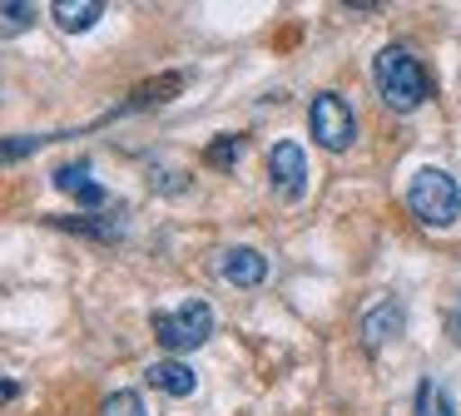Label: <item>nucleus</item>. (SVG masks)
<instances>
[{"label":"nucleus","instance_id":"obj_1","mask_svg":"<svg viewBox=\"0 0 461 416\" xmlns=\"http://www.w3.org/2000/svg\"><path fill=\"white\" fill-rule=\"evenodd\" d=\"M372 85H377V95L387 99L397 114L421 109V104H427V95H431L427 69H421V59L411 55L407 45H382L377 50V59H372Z\"/></svg>","mask_w":461,"mask_h":416},{"label":"nucleus","instance_id":"obj_2","mask_svg":"<svg viewBox=\"0 0 461 416\" xmlns=\"http://www.w3.org/2000/svg\"><path fill=\"white\" fill-rule=\"evenodd\" d=\"M407 208L417 213V223L427 228H451L461 213V188L447 168H417V178L407 184Z\"/></svg>","mask_w":461,"mask_h":416},{"label":"nucleus","instance_id":"obj_3","mask_svg":"<svg viewBox=\"0 0 461 416\" xmlns=\"http://www.w3.org/2000/svg\"><path fill=\"white\" fill-rule=\"evenodd\" d=\"M209 332H213V307L203 297H189L184 307L154 317V342L164 352H194V347L209 342Z\"/></svg>","mask_w":461,"mask_h":416},{"label":"nucleus","instance_id":"obj_4","mask_svg":"<svg viewBox=\"0 0 461 416\" xmlns=\"http://www.w3.org/2000/svg\"><path fill=\"white\" fill-rule=\"evenodd\" d=\"M308 124H312V139H318L328 154H342V149L357 139V119H352L348 99L332 95V89H322V95H312L308 104Z\"/></svg>","mask_w":461,"mask_h":416},{"label":"nucleus","instance_id":"obj_5","mask_svg":"<svg viewBox=\"0 0 461 416\" xmlns=\"http://www.w3.org/2000/svg\"><path fill=\"white\" fill-rule=\"evenodd\" d=\"M268 178H273V188H278L283 198H303L308 194V154H303L298 144H273V154H268Z\"/></svg>","mask_w":461,"mask_h":416},{"label":"nucleus","instance_id":"obj_6","mask_svg":"<svg viewBox=\"0 0 461 416\" xmlns=\"http://www.w3.org/2000/svg\"><path fill=\"white\" fill-rule=\"evenodd\" d=\"M219 277H229V283H239V287H258L263 277H268V258H263L258 248H223Z\"/></svg>","mask_w":461,"mask_h":416},{"label":"nucleus","instance_id":"obj_7","mask_svg":"<svg viewBox=\"0 0 461 416\" xmlns=\"http://www.w3.org/2000/svg\"><path fill=\"white\" fill-rule=\"evenodd\" d=\"M402 327H407V312H402V303H377L367 317H362V347H367V352H377V347L397 342Z\"/></svg>","mask_w":461,"mask_h":416},{"label":"nucleus","instance_id":"obj_8","mask_svg":"<svg viewBox=\"0 0 461 416\" xmlns=\"http://www.w3.org/2000/svg\"><path fill=\"white\" fill-rule=\"evenodd\" d=\"M55 188L70 194L80 208H104V203H110L104 184H95V178H90V164H60V168H55Z\"/></svg>","mask_w":461,"mask_h":416},{"label":"nucleus","instance_id":"obj_9","mask_svg":"<svg viewBox=\"0 0 461 416\" xmlns=\"http://www.w3.org/2000/svg\"><path fill=\"white\" fill-rule=\"evenodd\" d=\"M149 386H159V392H169V396H194L199 376H194L189 362H174V357H164V362H149Z\"/></svg>","mask_w":461,"mask_h":416},{"label":"nucleus","instance_id":"obj_10","mask_svg":"<svg viewBox=\"0 0 461 416\" xmlns=\"http://www.w3.org/2000/svg\"><path fill=\"white\" fill-rule=\"evenodd\" d=\"M50 15H55V25H60L65 35H80V30L100 25L104 5H100V0H60V5L50 10Z\"/></svg>","mask_w":461,"mask_h":416},{"label":"nucleus","instance_id":"obj_11","mask_svg":"<svg viewBox=\"0 0 461 416\" xmlns=\"http://www.w3.org/2000/svg\"><path fill=\"white\" fill-rule=\"evenodd\" d=\"M417 416H456L437 376H421V382H417Z\"/></svg>","mask_w":461,"mask_h":416},{"label":"nucleus","instance_id":"obj_12","mask_svg":"<svg viewBox=\"0 0 461 416\" xmlns=\"http://www.w3.org/2000/svg\"><path fill=\"white\" fill-rule=\"evenodd\" d=\"M0 30H5V35H21L25 25H35V5H25V0H5V5H0Z\"/></svg>","mask_w":461,"mask_h":416},{"label":"nucleus","instance_id":"obj_13","mask_svg":"<svg viewBox=\"0 0 461 416\" xmlns=\"http://www.w3.org/2000/svg\"><path fill=\"white\" fill-rule=\"evenodd\" d=\"M100 416H149V411H144L140 392H110L100 406Z\"/></svg>","mask_w":461,"mask_h":416},{"label":"nucleus","instance_id":"obj_14","mask_svg":"<svg viewBox=\"0 0 461 416\" xmlns=\"http://www.w3.org/2000/svg\"><path fill=\"white\" fill-rule=\"evenodd\" d=\"M239 154H243V134H233V139H219V144H209V164H233Z\"/></svg>","mask_w":461,"mask_h":416},{"label":"nucleus","instance_id":"obj_15","mask_svg":"<svg viewBox=\"0 0 461 416\" xmlns=\"http://www.w3.org/2000/svg\"><path fill=\"white\" fill-rule=\"evenodd\" d=\"M45 139H50V134H45ZM45 139H5V158H21V154H35V149H41Z\"/></svg>","mask_w":461,"mask_h":416},{"label":"nucleus","instance_id":"obj_16","mask_svg":"<svg viewBox=\"0 0 461 416\" xmlns=\"http://www.w3.org/2000/svg\"><path fill=\"white\" fill-rule=\"evenodd\" d=\"M447 332H451V342H461V303H456V312L447 317Z\"/></svg>","mask_w":461,"mask_h":416}]
</instances>
